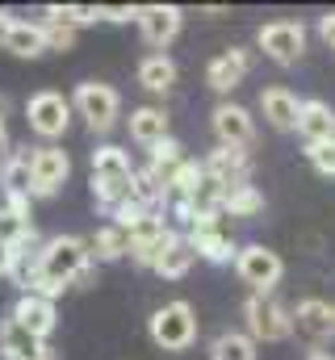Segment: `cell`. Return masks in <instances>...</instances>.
<instances>
[{
    "instance_id": "obj_1",
    "label": "cell",
    "mask_w": 335,
    "mask_h": 360,
    "mask_svg": "<svg viewBox=\"0 0 335 360\" xmlns=\"http://www.w3.org/2000/svg\"><path fill=\"white\" fill-rule=\"evenodd\" d=\"M92 269L96 264H92L88 243L80 235H51V239H42L30 272L21 276V293H38L46 302H55V297H63V289L88 285Z\"/></svg>"
},
{
    "instance_id": "obj_2",
    "label": "cell",
    "mask_w": 335,
    "mask_h": 360,
    "mask_svg": "<svg viewBox=\"0 0 335 360\" xmlns=\"http://www.w3.org/2000/svg\"><path fill=\"white\" fill-rule=\"evenodd\" d=\"M92 180H88V188H92V205L96 210H113L118 201H126L130 197V180H134V160H130V151H122V147H113V143H105V147H96L92 151Z\"/></svg>"
},
{
    "instance_id": "obj_3",
    "label": "cell",
    "mask_w": 335,
    "mask_h": 360,
    "mask_svg": "<svg viewBox=\"0 0 335 360\" xmlns=\"http://www.w3.org/2000/svg\"><path fill=\"white\" fill-rule=\"evenodd\" d=\"M244 323H248V335L251 344H281L293 335V314L285 302H277L272 293H251L244 302Z\"/></svg>"
},
{
    "instance_id": "obj_4",
    "label": "cell",
    "mask_w": 335,
    "mask_h": 360,
    "mask_svg": "<svg viewBox=\"0 0 335 360\" xmlns=\"http://www.w3.org/2000/svg\"><path fill=\"white\" fill-rule=\"evenodd\" d=\"M72 113H80L92 134H109L118 126V117H122V96L105 80H84L72 92Z\"/></svg>"
},
{
    "instance_id": "obj_5",
    "label": "cell",
    "mask_w": 335,
    "mask_h": 360,
    "mask_svg": "<svg viewBox=\"0 0 335 360\" xmlns=\"http://www.w3.org/2000/svg\"><path fill=\"white\" fill-rule=\"evenodd\" d=\"M147 331H151V344L156 348H164V352H189L197 344V314H193L189 302L176 297V302H164L151 314Z\"/></svg>"
},
{
    "instance_id": "obj_6",
    "label": "cell",
    "mask_w": 335,
    "mask_h": 360,
    "mask_svg": "<svg viewBox=\"0 0 335 360\" xmlns=\"http://www.w3.org/2000/svg\"><path fill=\"white\" fill-rule=\"evenodd\" d=\"M25 122H30V130H34L42 143H55V139H63L68 126H72V101L55 89L34 92V96L25 101Z\"/></svg>"
},
{
    "instance_id": "obj_7",
    "label": "cell",
    "mask_w": 335,
    "mask_h": 360,
    "mask_svg": "<svg viewBox=\"0 0 335 360\" xmlns=\"http://www.w3.org/2000/svg\"><path fill=\"white\" fill-rule=\"evenodd\" d=\"M235 272H239V281L251 293H272L281 285V276H285V260L264 243H248V248L235 252Z\"/></svg>"
},
{
    "instance_id": "obj_8",
    "label": "cell",
    "mask_w": 335,
    "mask_h": 360,
    "mask_svg": "<svg viewBox=\"0 0 335 360\" xmlns=\"http://www.w3.org/2000/svg\"><path fill=\"white\" fill-rule=\"evenodd\" d=\"M255 46L277 68H293L306 55V25L302 21H268L255 30Z\"/></svg>"
},
{
    "instance_id": "obj_9",
    "label": "cell",
    "mask_w": 335,
    "mask_h": 360,
    "mask_svg": "<svg viewBox=\"0 0 335 360\" xmlns=\"http://www.w3.org/2000/svg\"><path fill=\"white\" fill-rule=\"evenodd\" d=\"M184 239L193 243L197 260H210V264H235V239L222 222V214H197V222L184 231Z\"/></svg>"
},
{
    "instance_id": "obj_10",
    "label": "cell",
    "mask_w": 335,
    "mask_h": 360,
    "mask_svg": "<svg viewBox=\"0 0 335 360\" xmlns=\"http://www.w3.org/2000/svg\"><path fill=\"white\" fill-rule=\"evenodd\" d=\"M72 176V160L59 143H42L30 155V201L34 197H55Z\"/></svg>"
},
{
    "instance_id": "obj_11",
    "label": "cell",
    "mask_w": 335,
    "mask_h": 360,
    "mask_svg": "<svg viewBox=\"0 0 335 360\" xmlns=\"http://www.w3.org/2000/svg\"><path fill=\"white\" fill-rule=\"evenodd\" d=\"M0 51H8V55H17V59H38V55H46V30H42V21L13 17L8 8H0Z\"/></svg>"
},
{
    "instance_id": "obj_12",
    "label": "cell",
    "mask_w": 335,
    "mask_h": 360,
    "mask_svg": "<svg viewBox=\"0 0 335 360\" xmlns=\"http://www.w3.org/2000/svg\"><path fill=\"white\" fill-rule=\"evenodd\" d=\"M134 21H139L143 42L156 46V55H164V46L176 42V34H180V25H184V8H176V4H143V8L134 13Z\"/></svg>"
},
{
    "instance_id": "obj_13",
    "label": "cell",
    "mask_w": 335,
    "mask_h": 360,
    "mask_svg": "<svg viewBox=\"0 0 335 360\" xmlns=\"http://www.w3.org/2000/svg\"><path fill=\"white\" fill-rule=\"evenodd\" d=\"M168 235H172V226L164 222V214H147L134 231H126V256H130L139 269H151L156 256L164 252Z\"/></svg>"
},
{
    "instance_id": "obj_14",
    "label": "cell",
    "mask_w": 335,
    "mask_h": 360,
    "mask_svg": "<svg viewBox=\"0 0 335 360\" xmlns=\"http://www.w3.org/2000/svg\"><path fill=\"white\" fill-rule=\"evenodd\" d=\"M206 180H214L218 188H235V184H251V155L248 147H214L206 160Z\"/></svg>"
},
{
    "instance_id": "obj_15",
    "label": "cell",
    "mask_w": 335,
    "mask_h": 360,
    "mask_svg": "<svg viewBox=\"0 0 335 360\" xmlns=\"http://www.w3.org/2000/svg\"><path fill=\"white\" fill-rule=\"evenodd\" d=\"M251 63H255V55H251L248 46H227L222 55H214V59H210V68H206V84H210L214 92L239 89V84L248 80Z\"/></svg>"
},
{
    "instance_id": "obj_16",
    "label": "cell",
    "mask_w": 335,
    "mask_h": 360,
    "mask_svg": "<svg viewBox=\"0 0 335 360\" xmlns=\"http://www.w3.org/2000/svg\"><path fill=\"white\" fill-rule=\"evenodd\" d=\"M214 139H218V147H251V139H255L251 109L235 105V101H222L214 109Z\"/></svg>"
},
{
    "instance_id": "obj_17",
    "label": "cell",
    "mask_w": 335,
    "mask_h": 360,
    "mask_svg": "<svg viewBox=\"0 0 335 360\" xmlns=\"http://www.w3.org/2000/svg\"><path fill=\"white\" fill-rule=\"evenodd\" d=\"M289 314H293V331H302L306 340H315V344L335 340V306L331 302H323V297H302Z\"/></svg>"
},
{
    "instance_id": "obj_18",
    "label": "cell",
    "mask_w": 335,
    "mask_h": 360,
    "mask_svg": "<svg viewBox=\"0 0 335 360\" xmlns=\"http://www.w3.org/2000/svg\"><path fill=\"white\" fill-rule=\"evenodd\" d=\"M8 319H13L17 327H25L34 340H42V344H46V335H51V331H55V323H59L55 302H46V297H38V293H21Z\"/></svg>"
},
{
    "instance_id": "obj_19",
    "label": "cell",
    "mask_w": 335,
    "mask_h": 360,
    "mask_svg": "<svg viewBox=\"0 0 335 360\" xmlns=\"http://www.w3.org/2000/svg\"><path fill=\"white\" fill-rule=\"evenodd\" d=\"M306 143H327L335 139V109L327 101H319V96H310V101H302L298 105V126H293Z\"/></svg>"
},
{
    "instance_id": "obj_20",
    "label": "cell",
    "mask_w": 335,
    "mask_h": 360,
    "mask_svg": "<svg viewBox=\"0 0 335 360\" xmlns=\"http://www.w3.org/2000/svg\"><path fill=\"white\" fill-rule=\"evenodd\" d=\"M197 264V252H193V243L172 226V235H168L164 252L156 256V264H151V272H160L164 281H180V276H189V269Z\"/></svg>"
},
{
    "instance_id": "obj_21",
    "label": "cell",
    "mask_w": 335,
    "mask_h": 360,
    "mask_svg": "<svg viewBox=\"0 0 335 360\" xmlns=\"http://www.w3.org/2000/svg\"><path fill=\"white\" fill-rule=\"evenodd\" d=\"M298 96L285 89V84H268V89L260 92V113H264V122L272 126V130H293L298 126Z\"/></svg>"
},
{
    "instance_id": "obj_22",
    "label": "cell",
    "mask_w": 335,
    "mask_h": 360,
    "mask_svg": "<svg viewBox=\"0 0 335 360\" xmlns=\"http://www.w3.org/2000/svg\"><path fill=\"white\" fill-rule=\"evenodd\" d=\"M51 352L42 340H34L25 327H17L13 319H0V356L4 360H42Z\"/></svg>"
},
{
    "instance_id": "obj_23",
    "label": "cell",
    "mask_w": 335,
    "mask_h": 360,
    "mask_svg": "<svg viewBox=\"0 0 335 360\" xmlns=\"http://www.w3.org/2000/svg\"><path fill=\"white\" fill-rule=\"evenodd\" d=\"M130 201H139L147 214H164L168 201H172V188H168V180L156 176L151 168H134V180H130Z\"/></svg>"
},
{
    "instance_id": "obj_24",
    "label": "cell",
    "mask_w": 335,
    "mask_h": 360,
    "mask_svg": "<svg viewBox=\"0 0 335 360\" xmlns=\"http://www.w3.org/2000/svg\"><path fill=\"white\" fill-rule=\"evenodd\" d=\"M30 155H34V147H13V151L0 160L4 197H30Z\"/></svg>"
},
{
    "instance_id": "obj_25",
    "label": "cell",
    "mask_w": 335,
    "mask_h": 360,
    "mask_svg": "<svg viewBox=\"0 0 335 360\" xmlns=\"http://www.w3.org/2000/svg\"><path fill=\"white\" fill-rule=\"evenodd\" d=\"M130 139H134L139 147H156V143H164L168 139V113L164 109H156V105H139V109L130 113Z\"/></svg>"
},
{
    "instance_id": "obj_26",
    "label": "cell",
    "mask_w": 335,
    "mask_h": 360,
    "mask_svg": "<svg viewBox=\"0 0 335 360\" xmlns=\"http://www.w3.org/2000/svg\"><path fill=\"white\" fill-rule=\"evenodd\" d=\"M218 214H222V218H255V214H264V193H260L255 184L222 188V197H218Z\"/></svg>"
},
{
    "instance_id": "obj_27",
    "label": "cell",
    "mask_w": 335,
    "mask_h": 360,
    "mask_svg": "<svg viewBox=\"0 0 335 360\" xmlns=\"http://www.w3.org/2000/svg\"><path fill=\"white\" fill-rule=\"evenodd\" d=\"M88 243V256H92V264H113V260H122L126 256V235L109 222V226H101L92 239H84Z\"/></svg>"
},
{
    "instance_id": "obj_28",
    "label": "cell",
    "mask_w": 335,
    "mask_h": 360,
    "mask_svg": "<svg viewBox=\"0 0 335 360\" xmlns=\"http://www.w3.org/2000/svg\"><path fill=\"white\" fill-rule=\"evenodd\" d=\"M139 84L147 92H168L172 84H176V63L168 59V55H147L143 63H139Z\"/></svg>"
},
{
    "instance_id": "obj_29",
    "label": "cell",
    "mask_w": 335,
    "mask_h": 360,
    "mask_svg": "<svg viewBox=\"0 0 335 360\" xmlns=\"http://www.w3.org/2000/svg\"><path fill=\"white\" fill-rule=\"evenodd\" d=\"M42 21H59V25H68V30L96 25V21H101V4H46V8H42Z\"/></svg>"
},
{
    "instance_id": "obj_30",
    "label": "cell",
    "mask_w": 335,
    "mask_h": 360,
    "mask_svg": "<svg viewBox=\"0 0 335 360\" xmlns=\"http://www.w3.org/2000/svg\"><path fill=\"white\" fill-rule=\"evenodd\" d=\"M201 184H206V168H201V160H180L176 172L168 176V188H172L176 201H189Z\"/></svg>"
},
{
    "instance_id": "obj_31",
    "label": "cell",
    "mask_w": 335,
    "mask_h": 360,
    "mask_svg": "<svg viewBox=\"0 0 335 360\" xmlns=\"http://www.w3.org/2000/svg\"><path fill=\"white\" fill-rule=\"evenodd\" d=\"M210 360H255V344L244 331H222L210 348Z\"/></svg>"
},
{
    "instance_id": "obj_32",
    "label": "cell",
    "mask_w": 335,
    "mask_h": 360,
    "mask_svg": "<svg viewBox=\"0 0 335 360\" xmlns=\"http://www.w3.org/2000/svg\"><path fill=\"white\" fill-rule=\"evenodd\" d=\"M147 151H151V164H147V168H151L156 176H164V180L172 176V172H176V164H180V160H189V155H184V147H180V143H176L172 134H168L164 143L147 147Z\"/></svg>"
},
{
    "instance_id": "obj_33",
    "label": "cell",
    "mask_w": 335,
    "mask_h": 360,
    "mask_svg": "<svg viewBox=\"0 0 335 360\" xmlns=\"http://www.w3.org/2000/svg\"><path fill=\"white\" fill-rule=\"evenodd\" d=\"M306 160H310V168L319 172V176H335V139L327 143H306Z\"/></svg>"
},
{
    "instance_id": "obj_34",
    "label": "cell",
    "mask_w": 335,
    "mask_h": 360,
    "mask_svg": "<svg viewBox=\"0 0 335 360\" xmlns=\"http://www.w3.org/2000/svg\"><path fill=\"white\" fill-rule=\"evenodd\" d=\"M42 30H46V51H72L76 46V30L59 25V21H42Z\"/></svg>"
},
{
    "instance_id": "obj_35",
    "label": "cell",
    "mask_w": 335,
    "mask_h": 360,
    "mask_svg": "<svg viewBox=\"0 0 335 360\" xmlns=\"http://www.w3.org/2000/svg\"><path fill=\"white\" fill-rule=\"evenodd\" d=\"M134 4H101V21H134Z\"/></svg>"
},
{
    "instance_id": "obj_36",
    "label": "cell",
    "mask_w": 335,
    "mask_h": 360,
    "mask_svg": "<svg viewBox=\"0 0 335 360\" xmlns=\"http://www.w3.org/2000/svg\"><path fill=\"white\" fill-rule=\"evenodd\" d=\"M319 38L327 42V51L335 55V8H331V13H323V17H319Z\"/></svg>"
},
{
    "instance_id": "obj_37",
    "label": "cell",
    "mask_w": 335,
    "mask_h": 360,
    "mask_svg": "<svg viewBox=\"0 0 335 360\" xmlns=\"http://www.w3.org/2000/svg\"><path fill=\"white\" fill-rule=\"evenodd\" d=\"M13 147H8V126H4V96H0V160L8 155Z\"/></svg>"
},
{
    "instance_id": "obj_38",
    "label": "cell",
    "mask_w": 335,
    "mask_h": 360,
    "mask_svg": "<svg viewBox=\"0 0 335 360\" xmlns=\"http://www.w3.org/2000/svg\"><path fill=\"white\" fill-rule=\"evenodd\" d=\"M8 269H13V243L0 239V276H8Z\"/></svg>"
},
{
    "instance_id": "obj_39",
    "label": "cell",
    "mask_w": 335,
    "mask_h": 360,
    "mask_svg": "<svg viewBox=\"0 0 335 360\" xmlns=\"http://www.w3.org/2000/svg\"><path fill=\"white\" fill-rule=\"evenodd\" d=\"M306 360H335L331 352H323V348H315V352H306Z\"/></svg>"
},
{
    "instance_id": "obj_40",
    "label": "cell",
    "mask_w": 335,
    "mask_h": 360,
    "mask_svg": "<svg viewBox=\"0 0 335 360\" xmlns=\"http://www.w3.org/2000/svg\"><path fill=\"white\" fill-rule=\"evenodd\" d=\"M42 360H55V352H46V356H42Z\"/></svg>"
}]
</instances>
